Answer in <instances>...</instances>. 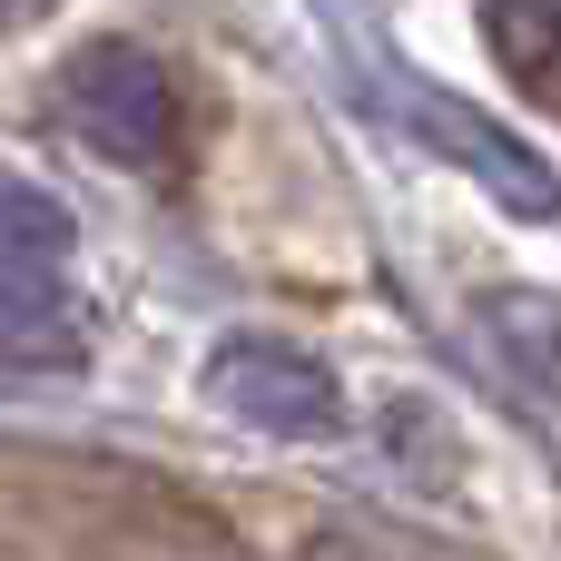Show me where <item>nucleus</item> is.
<instances>
[{
  "mask_svg": "<svg viewBox=\"0 0 561 561\" xmlns=\"http://www.w3.org/2000/svg\"><path fill=\"white\" fill-rule=\"evenodd\" d=\"M404 108H414V128H424L444 158H463V168H473L513 217H533V227H552V217H561V178L513 138V128H503V118H483V108H463V99H444V89H414Z\"/></svg>",
  "mask_w": 561,
  "mask_h": 561,
  "instance_id": "20e7f679",
  "label": "nucleus"
},
{
  "mask_svg": "<svg viewBox=\"0 0 561 561\" xmlns=\"http://www.w3.org/2000/svg\"><path fill=\"white\" fill-rule=\"evenodd\" d=\"M207 394H217V414H237L247 434H276V444H325L345 424V385L286 335H227L207 355Z\"/></svg>",
  "mask_w": 561,
  "mask_h": 561,
  "instance_id": "7ed1b4c3",
  "label": "nucleus"
},
{
  "mask_svg": "<svg viewBox=\"0 0 561 561\" xmlns=\"http://www.w3.org/2000/svg\"><path fill=\"white\" fill-rule=\"evenodd\" d=\"M59 0H0V30H30V20H49Z\"/></svg>",
  "mask_w": 561,
  "mask_h": 561,
  "instance_id": "0eeeda50",
  "label": "nucleus"
},
{
  "mask_svg": "<svg viewBox=\"0 0 561 561\" xmlns=\"http://www.w3.org/2000/svg\"><path fill=\"white\" fill-rule=\"evenodd\" d=\"M59 118H69L108 168H168L187 108H178V79H168L158 49H138V39H89V49H69V69H59Z\"/></svg>",
  "mask_w": 561,
  "mask_h": 561,
  "instance_id": "f03ea898",
  "label": "nucleus"
},
{
  "mask_svg": "<svg viewBox=\"0 0 561 561\" xmlns=\"http://www.w3.org/2000/svg\"><path fill=\"white\" fill-rule=\"evenodd\" d=\"M473 325H483L493 365H503L533 404L561 414V296H542V286H503V296L473 306Z\"/></svg>",
  "mask_w": 561,
  "mask_h": 561,
  "instance_id": "39448f33",
  "label": "nucleus"
},
{
  "mask_svg": "<svg viewBox=\"0 0 561 561\" xmlns=\"http://www.w3.org/2000/svg\"><path fill=\"white\" fill-rule=\"evenodd\" d=\"M0 365H79L69 207L30 178H0Z\"/></svg>",
  "mask_w": 561,
  "mask_h": 561,
  "instance_id": "f257e3e1",
  "label": "nucleus"
},
{
  "mask_svg": "<svg viewBox=\"0 0 561 561\" xmlns=\"http://www.w3.org/2000/svg\"><path fill=\"white\" fill-rule=\"evenodd\" d=\"M483 49L542 118H561V0H483Z\"/></svg>",
  "mask_w": 561,
  "mask_h": 561,
  "instance_id": "423d86ee",
  "label": "nucleus"
}]
</instances>
